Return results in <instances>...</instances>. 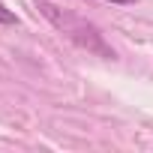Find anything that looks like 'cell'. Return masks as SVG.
Here are the masks:
<instances>
[{
    "label": "cell",
    "mask_w": 153,
    "mask_h": 153,
    "mask_svg": "<svg viewBox=\"0 0 153 153\" xmlns=\"http://www.w3.org/2000/svg\"><path fill=\"white\" fill-rule=\"evenodd\" d=\"M36 9L60 30V33H66L72 42H78L81 48H87V51H96V54H102V57H114L111 54V48L102 42V33L93 27V24H87L84 18H78L75 12H66V9H60V6H54L51 0H36Z\"/></svg>",
    "instance_id": "cell-1"
},
{
    "label": "cell",
    "mask_w": 153,
    "mask_h": 153,
    "mask_svg": "<svg viewBox=\"0 0 153 153\" xmlns=\"http://www.w3.org/2000/svg\"><path fill=\"white\" fill-rule=\"evenodd\" d=\"M0 24H18V15L12 9H6L3 3H0Z\"/></svg>",
    "instance_id": "cell-2"
},
{
    "label": "cell",
    "mask_w": 153,
    "mask_h": 153,
    "mask_svg": "<svg viewBox=\"0 0 153 153\" xmlns=\"http://www.w3.org/2000/svg\"><path fill=\"white\" fill-rule=\"evenodd\" d=\"M111 3H120V6H126V3H135V0H111Z\"/></svg>",
    "instance_id": "cell-3"
}]
</instances>
